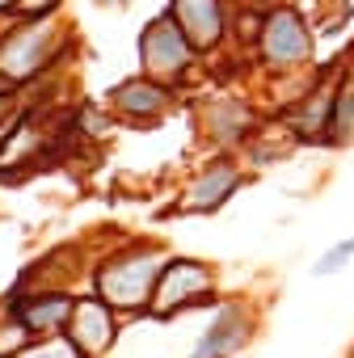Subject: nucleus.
Returning a JSON list of instances; mask_svg holds the SVG:
<instances>
[{"label":"nucleus","mask_w":354,"mask_h":358,"mask_svg":"<svg viewBox=\"0 0 354 358\" xmlns=\"http://www.w3.org/2000/svg\"><path fill=\"white\" fill-rule=\"evenodd\" d=\"M72 303H76V291L64 287V282H47L38 274H22L5 295H0V308L13 312L30 337H55L68 329V316H72Z\"/></svg>","instance_id":"nucleus-6"},{"label":"nucleus","mask_w":354,"mask_h":358,"mask_svg":"<svg viewBox=\"0 0 354 358\" xmlns=\"http://www.w3.org/2000/svg\"><path fill=\"white\" fill-rule=\"evenodd\" d=\"M333 93H337V76L329 80L312 72L304 93L287 110V131L308 143H333Z\"/></svg>","instance_id":"nucleus-12"},{"label":"nucleus","mask_w":354,"mask_h":358,"mask_svg":"<svg viewBox=\"0 0 354 358\" xmlns=\"http://www.w3.org/2000/svg\"><path fill=\"white\" fill-rule=\"evenodd\" d=\"M17 358H85V354H80L64 333H55V337H34Z\"/></svg>","instance_id":"nucleus-17"},{"label":"nucleus","mask_w":354,"mask_h":358,"mask_svg":"<svg viewBox=\"0 0 354 358\" xmlns=\"http://www.w3.org/2000/svg\"><path fill=\"white\" fill-rule=\"evenodd\" d=\"M333 143H354V64L337 68L333 93Z\"/></svg>","instance_id":"nucleus-14"},{"label":"nucleus","mask_w":354,"mask_h":358,"mask_svg":"<svg viewBox=\"0 0 354 358\" xmlns=\"http://www.w3.org/2000/svg\"><path fill=\"white\" fill-rule=\"evenodd\" d=\"M5 93H13V85H9L5 76H0V97H5Z\"/></svg>","instance_id":"nucleus-22"},{"label":"nucleus","mask_w":354,"mask_h":358,"mask_svg":"<svg viewBox=\"0 0 354 358\" xmlns=\"http://www.w3.org/2000/svg\"><path fill=\"white\" fill-rule=\"evenodd\" d=\"M122 324H127V320H122L106 299H97L93 291H80L76 303H72V316H68L64 337H68L85 358H110L114 345H118V337H122Z\"/></svg>","instance_id":"nucleus-11"},{"label":"nucleus","mask_w":354,"mask_h":358,"mask_svg":"<svg viewBox=\"0 0 354 358\" xmlns=\"http://www.w3.org/2000/svg\"><path fill=\"white\" fill-rule=\"evenodd\" d=\"M350 262H354V236H341V241H333L316 262H312V278L316 282H329V278H337V274H346L350 270Z\"/></svg>","instance_id":"nucleus-15"},{"label":"nucleus","mask_w":354,"mask_h":358,"mask_svg":"<svg viewBox=\"0 0 354 358\" xmlns=\"http://www.w3.org/2000/svg\"><path fill=\"white\" fill-rule=\"evenodd\" d=\"M350 358H354V354H350Z\"/></svg>","instance_id":"nucleus-24"},{"label":"nucleus","mask_w":354,"mask_h":358,"mask_svg":"<svg viewBox=\"0 0 354 358\" xmlns=\"http://www.w3.org/2000/svg\"><path fill=\"white\" fill-rule=\"evenodd\" d=\"M30 341H34V337H30V329H26L13 312L0 308V358H17Z\"/></svg>","instance_id":"nucleus-16"},{"label":"nucleus","mask_w":354,"mask_h":358,"mask_svg":"<svg viewBox=\"0 0 354 358\" xmlns=\"http://www.w3.org/2000/svg\"><path fill=\"white\" fill-rule=\"evenodd\" d=\"M22 101H26V93H22V89H13V93H5V97H0V139H5V131H9V127L22 118V110H26Z\"/></svg>","instance_id":"nucleus-18"},{"label":"nucleus","mask_w":354,"mask_h":358,"mask_svg":"<svg viewBox=\"0 0 354 358\" xmlns=\"http://www.w3.org/2000/svg\"><path fill=\"white\" fill-rule=\"evenodd\" d=\"M135 51H139V72L169 85V89H177V93H182L207 64L199 55V47L182 34V26H177L169 13H156L152 22H143Z\"/></svg>","instance_id":"nucleus-5"},{"label":"nucleus","mask_w":354,"mask_h":358,"mask_svg":"<svg viewBox=\"0 0 354 358\" xmlns=\"http://www.w3.org/2000/svg\"><path fill=\"white\" fill-rule=\"evenodd\" d=\"M72 26L64 13H47V17H13L0 30V76L13 89H30L34 80L51 76L68 47H72Z\"/></svg>","instance_id":"nucleus-2"},{"label":"nucleus","mask_w":354,"mask_h":358,"mask_svg":"<svg viewBox=\"0 0 354 358\" xmlns=\"http://www.w3.org/2000/svg\"><path fill=\"white\" fill-rule=\"evenodd\" d=\"M253 122H257V110L249 97L241 93H224V97H211L199 114V131L203 139L215 148V152H232L241 143H249L253 135Z\"/></svg>","instance_id":"nucleus-13"},{"label":"nucleus","mask_w":354,"mask_h":358,"mask_svg":"<svg viewBox=\"0 0 354 358\" xmlns=\"http://www.w3.org/2000/svg\"><path fill=\"white\" fill-rule=\"evenodd\" d=\"M17 13V0H0V22H13Z\"/></svg>","instance_id":"nucleus-21"},{"label":"nucleus","mask_w":354,"mask_h":358,"mask_svg":"<svg viewBox=\"0 0 354 358\" xmlns=\"http://www.w3.org/2000/svg\"><path fill=\"white\" fill-rule=\"evenodd\" d=\"M164 13L182 26V34L199 47L203 59H211L232 38V13H236V5H232V0H169Z\"/></svg>","instance_id":"nucleus-10"},{"label":"nucleus","mask_w":354,"mask_h":358,"mask_svg":"<svg viewBox=\"0 0 354 358\" xmlns=\"http://www.w3.org/2000/svg\"><path fill=\"white\" fill-rule=\"evenodd\" d=\"M5 26H9V22H0V30H5Z\"/></svg>","instance_id":"nucleus-23"},{"label":"nucleus","mask_w":354,"mask_h":358,"mask_svg":"<svg viewBox=\"0 0 354 358\" xmlns=\"http://www.w3.org/2000/svg\"><path fill=\"white\" fill-rule=\"evenodd\" d=\"M232 5H241V9H270V5H278V0H232Z\"/></svg>","instance_id":"nucleus-20"},{"label":"nucleus","mask_w":354,"mask_h":358,"mask_svg":"<svg viewBox=\"0 0 354 358\" xmlns=\"http://www.w3.org/2000/svg\"><path fill=\"white\" fill-rule=\"evenodd\" d=\"M173 257V249L156 236H127L118 245H110L101 257H93L89 266V291L97 299H106L122 320H143L156 278L164 270V262Z\"/></svg>","instance_id":"nucleus-1"},{"label":"nucleus","mask_w":354,"mask_h":358,"mask_svg":"<svg viewBox=\"0 0 354 358\" xmlns=\"http://www.w3.org/2000/svg\"><path fill=\"white\" fill-rule=\"evenodd\" d=\"M68 0H17L13 17H47V13H64Z\"/></svg>","instance_id":"nucleus-19"},{"label":"nucleus","mask_w":354,"mask_h":358,"mask_svg":"<svg viewBox=\"0 0 354 358\" xmlns=\"http://www.w3.org/2000/svg\"><path fill=\"white\" fill-rule=\"evenodd\" d=\"M106 110L114 114V122L135 127V131L160 127V122L177 110V89H169V85H160V80L135 72V76L118 80V85L106 93Z\"/></svg>","instance_id":"nucleus-9"},{"label":"nucleus","mask_w":354,"mask_h":358,"mask_svg":"<svg viewBox=\"0 0 354 358\" xmlns=\"http://www.w3.org/2000/svg\"><path fill=\"white\" fill-rule=\"evenodd\" d=\"M220 299V270L203 257H182L173 253L156 278V291H152V303H148V316L152 324H169L177 316H190V312H203Z\"/></svg>","instance_id":"nucleus-4"},{"label":"nucleus","mask_w":354,"mask_h":358,"mask_svg":"<svg viewBox=\"0 0 354 358\" xmlns=\"http://www.w3.org/2000/svg\"><path fill=\"white\" fill-rule=\"evenodd\" d=\"M245 182H249V169L232 152H220V156H211L194 169V177L182 186V194H177L173 211L177 215H215L241 194Z\"/></svg>","instance_id":"nucleus-7"},{"label":"nucleus","mask_w":354,"mask_h":358,"mask_svg":"<svg viewBox=\"0 0 354 358\" xmlns=\"http://www.w3.org/2000/svg\"><path fill=\"white\" fill-rule=\"evenodd\" d=\"M312 51H316V34H312L308 17L299 13V5L278 0V5L262 9V30L253 43L257 68H266L270 76H308Z\"/></svg>","instance_id":"nucleus-3"},{"label":"nucleus","mask_w":354,"mask_h":358,"mask_svg":"<svg viewBox=\"0 0 354 358\" xmlns=\"http://www.w3.org/2000/svg\"><path fill=\"white\" fill-rule=\"evenodd\" d=\"M257 333V316L245 299H215L207 308V324L194 333L186 358H236Z\"/></svg>","instance_id":"nucleus-8"}]
</instances>
